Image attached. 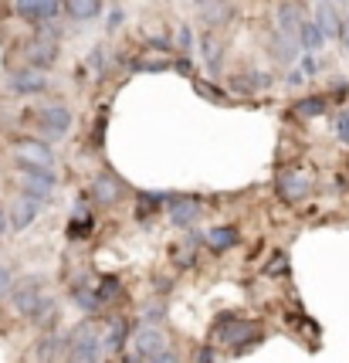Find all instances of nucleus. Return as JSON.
Listing matches in <instances>:
<instances>
[{
	"mask_svg": "<svg viewBox=\"0 0 349 363\" xmlns=\"http://www.w3.org/2000/svg\"><path fill=\"white\" fill-rule=\"evenodd\" d=\"M7 231H11V218H7V211L0 207V238L7 235Z\"/></svg>",
	"mask_w": 349,
	"mask_h": 363,
	"instance_id": "49",
	"label": "nucleus"
},
{
	"mask_svg": "<svg viewBox=\"0 0 349 363\" xmlns=\"http://www.w3.org/2000/svg\"><path fill=\"white\" fill-rule=\"evenodd\" d=\"M227 85L238 95H254V92H268L271 85H275V79H271L268 72H241V75H234Z\"/></svg>",
	"mask_w": 349,
	"mask_h": 363,
	"instance_id": "22",
	"label": "nucleus"
},
{
	"mask_svg": "<svg viewBox=\"0 0 349 363\" xmlns=\"http://www.w3.org/2000/svg\"><path fill=\"white\" fill-rule=\"evenodd\" d=\"M200 214H204V201H200L197 194H173L170 204H166V221H170V228H176V231L197 228Z\"/></svg>",
	"mask_w": 349,
	"mask_h": 363,
	"instance_id": "7",
	"label": "nucleus"
},
{
	"mask_svg": "<svg viewBox=\"0 0 349 363\" xmlns=\"http://www.w3.org/2000/svg\"><path fill=\"white\" fill-rule=\"evenodd\" d=\"M339 41H343V48L349 51V11H346V17H343V34H339Z\"/></svg>",
	"mask_w": 349,
	"mask_h": 363,
	"instance_id": "48",
	"label": "nucleus"
},
{
	"mask_svg": "<svg viewBox=\"0 0 349 363\" xmlns=\"http://www.w3.org/2000/svg\"><path fill=\"white\" fill-rule=\"evenodd\" d=\"M149 363H183V360H180V353H176V350L163 347L159 353H153V357H149Z\"/></svg>",
	"mask_w": 349,
	"mask_h": 363,
	"instance_id": "43",
	"label": "nucleus"
},
{
	"mask_svg": "<svg viewBox=\"0 0 349 363\" xmlns=\"http://www.w3.org/2000/svg\"><path fill=\"white\" fill-rule=\"evenodd\" d=\"M166 347V333H163V326H146V323H136L132 326V340H129V350L132 353H139V357H153V353H159V350Z\"/></svg>",
	"mask_w": 349,
	"mask_h": 363,
	"instance_id": "14",
	"label": "nucleus"
},
{
	"mask_svg": "<svg viewBox=\"0 0 349 363\" xmlns=\"http://www.w3.org/2000/svg\"><path fill=\"white\" fill-rule=\"evenodd\" d=\"M129 72H136V75L173 72V55H156V51H149V55H136V58L129 62Z\"/></svg>",
	"mask_w": 349,
	"mask_h": 363,
	"instance_id": "23",
	"label": "nucleus"
},
{
	"mask_svg": "<svg viewBox=\"0 0 349 363\" xmlns=\"http://www.w3.org/2000/svg\"><path fill=\"white\" fill-rule=\"evenodd\" d=\"M92 214H81V218H75L71 214V224H68V238H88L92 235Z\"/></svg>",
	"mask_w": 349,
	"mask_h": 363,
	"instance_id": "37",
	"label": "nucleus"
},
{
	"mask_svg": "<svg viewBox=\"0 0 349 363\" xmlns=\"http://www.w3.org/2000/svg\"><path fill=\"white\" fill-rule=\"evenodd\" d=\"M146 51H156V55H173L176 51V41H173V34L170 31H153V34H146Z\"/></svg>",
	"mask_w": 349,
	"mask_h": 363,
	"instance_id": "30",
	"label": "nucleus"
},
{
	"mask_svg": "<svg viewBox=\"0 0 349 363\" xmlns=\"http://www.w3.org/2000/svg\"><path fill=\"white\" fill-rule=\"evenodd\" d=\"M268 51H271V62L282 65V68H295V65H299V55H302L299 38H295V34L278 31V28H275L271 38H268Z\"/></svg>",
	"mask_w": 349,
	"mask_h": 363,
	"instance_id": "15",
	"label": "nucleus"
},
{
	"mask_svg": "<svg viewBox=\"0 0 349 363\" xmlns=\"http://www.w3.org/2000/svg\"><path fill=\"white\" fill-rule=\"evenodd\" d=\"M316 24L326 31L329 41H339V34H343V14H339V7H336V0H316Z\"/></svg>",
	"mask_w": 349,
	"mask_h": 363,
	"instance_id": "20",
	"label": "nucleus"
},
{
	"mask_svg": "<svg viewBox=\"0 0 349 363\" xmlns=\"http://www.w3.org/2000/svg\"><path fill=\"white\" fill-rule=\"evenodd\" d=\"M173 72L176 75H183V79H193V75H197V65H193L190 55H180V51H176L173 55Z\"/></svg>",
	"mask_w": 349,
	"mask_h": 363,
	"instance_id": "38",
	"label": "nucleus"
},
{
	"mask_svg": "<svg viewBox=\"0 0 349 363\" xmlns=\"http://www.w3.org/2000/svg\"><path fill=\"white\" fill-rule=\"evenodd\" d=\"M305 4L302 0H278L275 4V28L285 34H299L302 21H305Z\"/></svg>",
	"mask_w": 349,
	"mask_h": 363,
	"instance_id": "18",
	"label": "nucleus"
},
{
	"mask_svg": "<svg viewBox=\"0 0 349 363\" xmlns=\"http://www.w3.org/2000/svg\"><path fill=\"white\" fill-rule=\"evenodd\" d=\"M336 136H339L343 146H349V109H343L336 116Z\"/></svg>",
	"mask_w": 349,
	"mask_h": 363,
	"instance_id": "42",
	"label": "nucleus"
},
{
	"mask_svg": "<svg viewBox=\"0 0 349 363\" xmlns=\"http://www.w3.org/2000/svg\"><path fill=\"white\" fill-rule=\"evenodd\" d=\"M102 140H105V112H102V116H98L96 119V126H92V146H102Z\"/></svg>",
	"mask_w": 349,
	"mask_h": 363,
	"instance_id": "44",
	"label": "nucleus"
},
{
	"mask_svg": "<svg viewBox=\"0 0 349 363\" xmlns=\"http://www.w3.org/2000/svg\"><path fill=\"white\" fill-rule=\"evenodd\" d=\"M38 126H41L45 140H64L71 133V126H75V112L68 109L64 102H45L38 109Z\"/></svg>",
	"mask_w": 349,
	"mask_h": 363,
	"instance_id": "6",
	"label": "nucleus"
},
{
	"mask_svg": "<svg viewBox=\"0 0 349 363\" xmlns=\"http://www.w3.org/2000/svg\"><path fill=\"white\" fill-rule=\"evenodd\" d=\"M129 340H132V323H129L126 316H115L105 323V330H102V343H105V353H112V357H122L129 347Z\"/></svg>",
	"mask_w": 349,
	"mask_h": 363,
	"instance_id": "16",
	"label": "nucleus"
},
{
	"mask_svg": "<svg viewBox=\"0 0 349 363\" xmlns=\"http://www.w3.org/2000/svg\"><path fill=\"white\" fill-rule=\"evenodd\" d=\"M299 68L305 72V79H316L319 72H322V58H319L316 51H302V55H299Z\"/></svg>",
	"mask_w": 349,
	"mask_h": 363,
	"instance_id": "36",
	"label": "nucleus"
},
{
	"mask_svg": "<svg viewBox=\"0 0 349 363\" xmlns=\"http://www.w3.org/2000/svg\"><path fill=\"white\" fill-rule=\"evenodd\" d=\"M285 85H288V89H299V85H305V72H302L299 65H295V68H288Z\"/></svg>",
	"mask_w": 349,
	"mask_h": 363,
	"instance_id": "46",
	"label": "nucleus"
},
{
	"mask_svg": "<svg viewBox=\"0 0 349 363\" xmlns=\"http://www.w3.org/2000/svg\"><path fill=\"white\" fill-rule=\"evenodd\" d=\"M190 82H193V92L200 95V99H207V102H217V106H227V102H231V99H227V92H224V89H217V85L197 79V75H193Z\"/></svg>",
	"mask_w": 349,
	"mask_h": 363,
	"instance_id": "31",
	"label": "nucleus"
},
{
	"mask_svg": "<svg viewBox=\"0 0 349 363\" xmlns=\"http://www.w3.org/2000/svg\"><path fill=\"white\" fill-rule=\"evenodd\" d=\"M234 17H238V7L231 0H207V4H200V21L207 28H214V31L227 28Z\"/></svg>",
	"mask_w": 349,
	"mask_h": 363,
	"instance_id": "19",
	"label": "nucleus"
},
{
	"mask_svg": "<svg viewBox=\"0 0 349 363\" xmlns=\"http://www.w3.org/2000/svg\"><path fill=\"white\" fill-rule=\"evenodd\" d=\"M122 24H126V7H112L109 17H105V31L115 34L119 28H122Z\"/></svg>",
	"mask_w": 349,
	"mask_h": 363,
	"instance_id": "41",
	"label": "nucleus"
},
{
	"mask_svg": "<svg viewBox=\"0 0 349 363\" xmlns=\"http://www.w3.org/2000/svg\"><path fill=\"white\" fill-rule=\"evenodd\" d=\"M346 95H349V82H346V79L333 82V92H329V102H343Z\"/></svg>",
	"mask_w": 349,
	"mask_h": 363,
	"instance_id": "45",
	"label": "nucleus"
},
{
	"mask_svg": "<svg viewBox=\"0 0 349 363\" xmlns=\"http://www.w3.org/2000/svg\"><path fill=\"white\" fill-rule=\"evenodd\" d=\"M68 296H71V302L79 306L85 316H98L105 306H102V299H98L96 285H85V282H75L71 289H68Z\"/></svg>",
	"mask_w": 349,
	"mask_h": 363,
	"instance_id": "24",
	"label": "nucleus"
},
{
	"mask_svg": "<svg viewBox=\"0 0 349 363\" xmlns=\"http://www.w3.org/2000/svg\"><path fill=\"white\" fill-rule=\"evenodd\" d=\"M105 14V0H68V17L71 21H98V17Z\"/></svg>",
	"mask_w": 349,
	"mask_h": 363,
	"instance_id": "28",
	"label": "nucleus"
},
{
	"mask_svg": "<svg viewBox=\"0 0 349 363\" xmlns=\"http://www.w3.org/2000/svg\"><path fill=\"white\" fill-rule=\"evenodd\" d=\"M295 38H299V48H302V51H316V55L322 51V48H326V41H329V38H326V31H322V28L316 24V17H305Z\"/></svg>",
	"mask_w": 349,
	"mask_h": 363,
	"instance_id": "26",
	"label": "nucleus"
},
{
	"mask_svg": "<svg viewBox=\"0 0 349 363\" xmlns=\"http://www.w3.org/2000/svg\"><path fill=\"white\" fill-rule=\"evenodd\" d=\"M122 360H126V363H149L146 357H139V353H132V350H129V353H122Z\"/></svg>",
	"mask_w": 349,
	"mask_h": 363,
	"instance_id": "50",
	"label": "nucleus"
},
{
	"mask_svg": "<svg viewBox=\"0 0 349 363\" xmlns=\"http://www.w3.org/2000/svg\"><path fill=\"white\" fill-rule=\"evenodd\" d=\"M105 353V343H102V330H98L96 316H88L85 323H79L71 330V343H68V353H64V363H102Z\"/></svg>",
	"mask_w": 349,
	"mask_h": 363,
	"instance_id": "2",
	"label": "nucleus"
},
{
	"mask_svg": "<svg viewBox=\"0 0 349 363\" xmlns=\"http://www.w3.org/2000/svg\"><path fill=\"white\" fill-rule=\"evenodd\" d=\"M275 187H278V197H282V201L299 204V201H305V197L312 194V177L302 174V170H282L278 180H275Z\"/></svg>",
	"mask_w": 349,
	"mask_h": 363,
	"instance_id": "13",
	"label": "nucleus"
},
{
	"mask_svg": "<svg viewBox=\"0 0 349 363\" xmlns=\"http://www.w3.org/2000/svg\"><path fill=\"white\" fill-rule=\"evenodd\" d=\"M241 241V231L234 228V224H214L210 231H204V245L210 248V252H231L234 245Z\"/></svg>",
	"mask_w": 349,
	"mask_h": 363,
	"instance_id": "21",
	"label": "nucleus"
},
{
	"mask_svg": "<svg viewBox=\"0 0 349 363\" xmlns=\"http://www.w3.org/2000/svg\"><path fill=\"white\" fill-rule=\"evenodd\" d=\"M96 292H98V299H102V306H109V302H115L122 296V282H119L115 275H105V279L96 285Z\"/></svg>",
	"mask_w": 349,
	"mask_h": 363,
	"instance_id": "34",
	"label": "nucleus"
},
{
	"mask_svg": "<svg viewBox=\"0 0 349 363\" xmlns=\"http://www.w3.org/2000/svg\"><path fill=\"white\" fill-rule=\"evenodd\" d=\"M265 333L258 323H248V319L234 316V313H224V316L214 319V330H210V343L214 347H231L234 357H244L251 353L254 347H261Z\"/></svg>",
	"mask_w": 349,
	"mask_h": 363,
	"instance_id": "1",
	"label": "nucleus"
},
{
	"mask_svg": "<svg viewBox=\"0 0 349 363\" xmlns=\"http://www.w3.org/2000/svg\"><path fill=\"white\" fill-rule=\"evenodd\" d=\"M193 4H197V7H200V4H207V0H193Z\"/></svg>",
	"mask_w": 349,
	"mask_h": 363,
	"instance_id": "51",
	"label": "nucleus"
},
{
	"mask_svg": "<svg viewBox=\"0 0 349 363\" xmlns=\"http://www.w3.org/2000/svg\"><path fill=\"white\" fill-rule=\"evenodd\" d=\"M139 323H146V326H163L166 323V302H146L143 309H139Z\"/></svg>",
	"mask_w": 349,
	"mask_h": 363,
	"instance_id": "32",
	"label": "nucleus"
},
{
	"mask_svg": "<svg viewBox=\"0 0 349 363\" xmlns=\"http://www.w3.org/2000/svg\"><path fill=\"white\" fill-rule=\"evenodd\" d=\"M170 197H173V194H163V190H143V194L136 197V221H149L159 207L170 204Z\"/></svg>",
	"mask_w": 349,
	"mask_h": 363,
	"instance_id": "25",
	"label": "nucleus"
},
{
	"mask_svg": "<svg viewBox=\"0 0 349 363\" xmlns=\"http://www.w3.org/2000/svg\"><path fill=\"white\" fill-rule=\"evenodd\" d=\"M214 357H217V347H214V343H207V347L197 350V363H214Z\"/></svg>",
	"mask_w": 349,
	"mask_h": 363,
	"instance_id": "47",
	"label": "nucleus"
},
{
	"mask_svg": "<svg viewBox=\"0 0 349 363\" xmlns=\"http://www.w3.org/2000/svg\"><path fill=\"white\" fill-rule=\"evenodd\" d=\"M14 184H17V194H28V197L38 201V204H48L62 180H58V174H55V167L21 163V170L14 174Z\"/></svg>",
	"mask_w": 349,
	"mask_h": 363,
	"instance_id": "3",
	"label": "nucleus"
},
{
	"mask_svg": "<svg viewBox=\"0 0 349 363\" xmlns=\"http://www.w3.org/2000/svg\"><path fill=\"white\" fill-rule=\"evenodd\" d=\"M48 296V279L45 275H24V279H17L14 289H11V299H7V306H11V313L21 319H31L34 306Z\"/></svg>",
	"mask_w": 349,
	"mask_h": 363,
	"instance_id": "5",
	"label": "nucleus"
},
{
	"mask_svg": "<svg viewBox=\"0 0 349 363\" xmlns=\"http://www.w3.org/2000/svg\"><path fill=\"white\" fill-rule=\"evenodd\" d=\"M55 313H58V299H55V296L48 292L45 299L34 306V313H31V319H28V323H31V326H48Z\"/></svg>",
	"mask_w": 349,
	"mask_h": 363,
	"instance_id": "29",
	"label": "nucleus"
},
{
	"mask_svg": "<svg viewBox=\"0 0 349 363\" xmlns=\"http://www.w3.org/2000/svg\"><path fill=\"white\" fill-rule=\"evenodd\" d=\"M265 275H288V255L285 252H275L265 265Z\"/></svg>",
	"mask_w": 349,
	"mask_h": 363,
	"instance_id": "40",
	"label": "nucleus"
},
{
	"mask_svg": "<svg viewBox=\"0 0 349 363\" xmlns=\"http://www.w3.org/2000/svg\"><path fill=\"white\" fill-rule=\"evenodd\" d=\"M14 14L28 24H51L68 14V0H14Z\"/></svg>",
	"mask_w": 349,
	"mask_h": 363,
	"instance_id": "9",
	"label": "nucleus"
},
{
	"mask_svg": "<svg viewBox=\"0 0 349 363\" xmlns=\"http://www.w3.org/2000/svg\"><path fill=\"white\" fill-rule=\"evenodd\" d=\"M85 68L92 72V75H105V68H109V48L105 45H96L88 51V58H85Z\"/></svg>",
	"mask_w": 349,
	"mask_h": 363,
	"instance_id": "33",
	"label": "nucleus"
},
{
	"mask_svg": "<svg viewBox=\"0 0 349 363\" xmlns=\"http://www.w3.org/2000/svg\"><path fill=\"white\" fill-rule=\"evenodd\" d=\"M48 89L51 72H38V68H28V65H17L0 79V92L17 95V99H34V95H45Z\"/></svg>",
	"mask_w": 349,
	"mask_h": 363,
	"instance_id": "4",
	"label": "nucleus"
},
{
	"mask_svg": "<svg viewBox=\"0 0 349 363\" xmlns=\"http://www.w3.org/2000/svg\"><path fill=\"white\" fill-rule=\"evenodd\" d=\"M14 282H17L14 269H11V265H0V302L11 299V289H14Z\"/></svg>",
	"mask_w": 349,
	"mask_h": 363,
	"instance_id": "39",
	"label": "nucleus"
},
{
	"mask_svg": "<svg viewBox=\"0 0 349 363\" xmlns=\"http://www.w3.org/2000/svg\"><path fill=\"white\" fill-rule=\"evenodd\" d=\"M14 157L17 163H34V167H55V150L48 140L38 136H21L14 143Z\"/></svg>",
	"mask_w": 349,
	"mask_h": 363,
	"instance_id": "11",
	"label": "nucleus"
},
{
	"mask_svg": "<svg viewBox=\"0 0 349 363\" xmlns=\"http://www.w3.org/2000/svg\"><path fill=\"white\" fill-rule=\"evenodd\" d=\"M197 48H200V58H204V68L210 79H217L224 68V41H221V31L214 28H204L200 38H197Z\"/></svg>",
	"mask_w": 349,
	"mask_h": 363,
	"instance_id": "12",
	"label": "nucleus"
},
{
	"mask_svg": "<svg viewBox=\"0 0 349 363\" xmlns=\"http://www.w3.org/2000/svg\"><path fill=\"white\" fill-rule=\"evenodd\" d=\"M21 62L28 65V68H38V72H51L55 65L62 62V41H51V38L34 34L31 41L21 48Z\"/></svg>",
	"mask_w": 349,
	"mask_h": 363,
	"instance_id": "8",
	"label": "nucleus"
},
{
	"mask_svg": "<svg viewBox=\"0 0 349 363\" xmlns=\"http://www.w3.org/2000/svg\"><path fill=\"white\" fill-rule=\"evenodd\" d=\"M329 95H302L299 102L292 106V116H299V119H319V116H326L329 112Z\"/></svg>",
	"mask_w": 349,
	"mask_h": 363,
	"instance_id": "27",
	"label": "nucleus"
},
{
	"mask_svg": "<svg viewBox=\"0 0 349 363\" xmlns=\"http://www.w3.org/2000/svg\"><path fill=\"white\" fill-rule=\"evenodd\" d=\"M129 194V184L115 170H102L96 174L92 187H88V201H96L98 207H115Z\"/></svg>",
	"mask_w": 349,
	"mask_h": 363,
	"instance_id": "10",
	"label": "nucleus"
},
{
	"mask_svg": "<svg viewBox=\"0 0 349 363\" xmlns=\"http://www.w3.org/2000/svg\"><path fill=\"white\" fill-rule=\"evenodd\" d=\"M173 41H176V51H180V55H193V48H197V38H193L190 24H180L173 34Z\"/></svg>",
	"mask_w": 349,
	"mask_h": 363,
	"instance_id": "35",
	"label": "nucleus"
},
{
	"mask_svg": "<svg viewBox=\"0 0 349 363\" xmlns=\"http://www.w3.org/2000/svg\"><path fill=\"white\" fill-rule=\"evenodd\" d=\"M41 207H45V204L31 201L28 194H17L14 201H11V211H7V218H11V231H28V228L38 221Z\"/></svg>",
	"mask_w": 349,
	"mask_h": 363,
	"instance_id": "17",
	"label": "nucleus"
}]
</instances>
